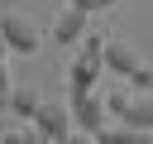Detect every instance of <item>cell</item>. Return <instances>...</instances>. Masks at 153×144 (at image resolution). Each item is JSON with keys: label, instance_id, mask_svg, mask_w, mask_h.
I'll use <instances>...</instances> for the list:
<instances>
[{"label": "cell", "instance_id": "1", "mask_svg": "<svg viewBox=\"0 0 153 144\" xmlns=\"http://www.w3.org/2000/svg\"><path fill=\"white\" fill-rule=\"evenodd\" d=\"M105 77V34H86L76 48H72V62H67V91L72 101L96 91V82Z\"/></svg>", "mask_w": 153, "mask_h": 144}, {"label": "cell", "instance_id": "2", "mask_svg": "<svg viewBox=\"0 0 153 144\" xmlns=\"http://www.w3.org/2000/svg\"><path fill=\"white\" fill-rule=\"evenodd\" d=\"M105 72H110V77H124L134 91H153V67H148L124 38H105Z\"/></svg>", "mask_w": 153, "mask_h": 144}, {"label": "cell", "instance_id": "3", "mask_svg": "<svg viewBox=\"0 0 153 144\" xmlns=\"http://www.w3.org/2000/svg\"><path fill=\"white\" fill-rule=\"evenodd\" d=\"M0 38H5V48L19 53V58H33V48H38V29H33V19L19 14V10H5V14H0Z\"/></svg>", "mask_w": 153, "mask_h": 144}, {"label": "cell", "instance_id": "4", "mask_svg": "<svg viewBox=\"0 0 153 144\" xmlns=\"http://www.w3.org/2000/svg\"><path fill=\"white\" fill-rule=\"evenodd\" d=\"M86 38V10H76L72 0L53 14V43H62V48H76Z\"/></svg>", "mask_w": 153, "mask_h": 144}, {"label": "cell", "instance_id": "5", "mask_svg": "<svg viewBox=\"0 0 153 144\" xmlns=\"http://www.w3.org/2000/svg\"><path fill=\"white\" fill-rule=\"evenodd\" d=\"M33 125H38V130H48V134L62 144V139L76 130V120H72V101H43V106H38V115H33Z\"/></svg>", "mask_w": 153, "mask_h": 144}, {"label": "cell", "instance_id": "6", "mask_svg": "<svg viewBox=\"0 0 153 144\" xmlns=\"http://www.w3.org/2000/svg\"><path fill=\"white\" fill-rule=\"evenodd\" d=\"M105 96H96V91H86V96H76L72 101V120H76V130H91V134H100L105 130Z\"/></svg>", "mask_w": 153, "mask_h": 144}, {"label": "cell", "instance_id": "7", "mask_svg": "<svg viewBox=\"0 0 153 144\" xmlns=\"http://www.w3.org/2000/svg\"><path fill=\"white\" fill-rule=\"evenodd\" d=\"M120 120L139 125V130H153V91H129L124 106H120Z\"/></svg>", "mask_w": 153, "mask_h": 144}, {"label": "cell", "instance_id": "8", "mask_svg": "<svg viewBox=\"0 0 153 144\" xmlns=\"http://www.w3.org/2000/svg\"><path fill=\"white\" fill-rule=\"evenodd\" d=\"M148 134H153V130H139V125H124V120H120V125H105L96 139H100V144H148Z\"/></svg>", "mask_w": 153, "mask_h": 144}, {"label": "cell", "instance_id": "9", "mask_svg": "<svg viewBox=\"0 0 153 144\" xmlns=\"http://www.w3.org/2000/svg\"><path fill=\"white\" fill-rule=\"evenodd\" d=\"M38 106H43V101H38L33 91H14L5 110H10V115H19V120H33V115H38Z\"/></svg>", "mask_w": 153, "mask_h": 144}, {"label": "cell", "instance_id": "10", "mask_svg": "<svg viewBox=\"0 0 153 144\" xmlns=\"http://www.w3.org/2000/svg\"><path fill=\"white\" fill-rule=\"evenodd\" d=\"M24 144H57V139H53L48 130H38L33 120H24Z\"/></svg>", "mask_w": 153, "mask_h": 144}, {"label": "cell", "instance_id": "11", "mask_svg": "<svg viewBox=\"0 0 153 144\" xmlns=\"http://www.w3.org/2000/svg\"><path fill=\"white\" fill-rule=\"evenodd\" d=\"M10 96H14V82H10V67L0 62V106H10Z\"/></svg>", "mask_w": 153, "mask_h": 144}, {"label": "cell", "instance_id": "12", "mask_svg": "<svg viewBox=\"0 0 153 144\" xmlns=\"http://www.w3.org/2000/svg\"><path fill=\"white\" fill-rule=\"evenodd\" d=\"M0 144H24V125H10V130H0Z\"/></svg>", "mask_w": 153, "mask_h": 144}, {"label": "cell", "instance_id": "13", "mask_svg": "<svg viewBox=\"0 0 153 144\" xmlns=\"http://www.w3.org/2000/svg\"><path fill=\"white\" fill-rule=\"evenodd\" d=\"M72 5H76V10H86V14H96V10H110L115 0H72Z\"/></svg>", "mask_w": 153, "mask_h": 144}, {"label": "cell", "instance_id": "14", "mask_svg": "<svg viewBox=\"0 0 153 144\" xmlns=\"http://www.w3.org/2000/svg\"><path fill=\"white\" fill-rule=\"evenodd\" d=\"M62 144H100V139H96V134H91V130H72V134H67V139H62Z\"/></svg>", "mask_w": 153, "mask_h": 144}, {"label": "cell", "instance_id": "15", "mask_svg": "<svg viewBox=\"0 0 153 144\" xmlns=\"http://www.w3.org/2000/svg\"><path fill=\"white\" fill-rule=\"evenodd\" d=\"M5 58H10V48H5V38H0V62H5Z\"/></svg>", "mask_w": 153, "mask_h": 144}]
</instances>
